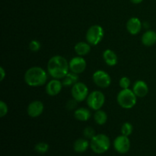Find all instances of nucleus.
I'll return each instance as SVG.
<instances>
[{
	"instance_id": "obj_22",
	"label": "nucleus",
	"mask_w": 156,
	"mask_h": 156,
	"mask_svg": "<svg viewBox=\"0 0 156 156\" xmlns=\"http://www.w3.org/2000/svg\"><path fill=\"white\" fill-rule=\"evenodd\" d=\"M133 131V126L129 122H126L122 125L121 127V133L122 135L126 136H129L132 134Z\"/></svg>"
},
{
	"instance_id": "obj_3",
	"label": "nucleus",
	"mask_w": 156,
	"mask_h": 156,
	"mask_svg": "<svg viewBox=\"0 0 156 156\" xmlns=\"http://www.w3.org/2000/svg\"><path fill=\"white\" fill-rule=\"evenodd\" d=\"M117 101L123 109H131L136 104L137 96L136 95L133 91L129 88L122 89L117 94Z\"/></svg>"
},
{
	"instance_id": "obj_11",
	"label": "nucleus",
	"mask_w": 156,
	"mask_h": 156,
	"mask_svg": "<svg viewBox=\"0 0 156 156\" xmlns=\"http://www.w3.org/2000/svg\"><path fill=\"white\" fill-rule=\"evenodd\" d=\"M63 85L62 82H61L60 79H53L48 82L46 85V92L48 95L56 96L59 94L62 91V88Z\"/></svg>"
},
{
	"instance_id": "obj_13",
	"label": "nucleus",
	"mask_w": 156,
	"mask_h": 156,
	"mask_svg": "<svg viewBox=\"0 0 156 156\" xmlns=\"http://www.w3.org/2000/svg\"><path fill=\"white\" fill-rule=\"evenodd\" d=\"M126 27L127 31L131 35H136L141 31L143 28V23L140 18L136 17H132L126 22Z\"/></svg>"
},
{
	"instance_id": "obj_2",
	"label": "nucleus",
	"mask_w": 156,
	"mask_h": 156,
	"mask_svg": "<svg viewBox=\"0 0 156 156\" xmlns=\"http://www.w3.org/2000/svg\"><path fill=\"white\" fill-rule=\"evenodd\" d=\"M48 73L40 66H32L24 73V82L28 86L41 87L47 83Z\"/></svg>"
},
{
	"instance_id": "obj_18",
	"label": "nucleus",
	"mask_w": 156,
	"mask_h": 156,
	"mask_svg": "<svg viewBox=\"0 0 156 156\" xmlns=\"http://www.w3.org/2000/svg\"><path fill=\"white\" fill-rule=\"evenodd\" d=\"M91 45H90L88 42H81L77 43L74 47V50L76 54L79 56H84L88 55L91 52Z\"/></svg>"
},
{
	"instance_id": "obj_10",
	"label": "nucleus",
	"mask_w": 156,
	"mask_h": 156,
	"mask_svg": "<svg viewBox=\"0 0 156 156\" xmlns=\"http://www.w3.org/2000/svg\"><path fill=\"white\" fill-rule=\"evenodd\" d=\"M114 147L119 153H126L130 148V141L128 136L123 135L117 136L114 141Z\"/></svg>"
},
{
	"instance_id": "obj_30",
	"label": "nucleus",
	"mask_w": 156,
	"mask_h": 156,
	"mask_svg": "<svg viewBox=\"0 0 156 156\" xmlns=\"http://www.w3.org/2000/svg\"><path fill=\"white\" fill-rule=\"evenodd\" d=\"M143 0H130L131 2L133 3V4H135V5H138V4H140V3L143 2Z\"/></svg>"
},
{
	"instance_id": "obj_4",
	"label": "nucleus",
	"mask_w": 156,
	"mask_h": 156,
	"mask_svg": "<svg viewBox=\"0 0 156 156\" xmlns=\"http://www.w3.org/2000/svg\"><path fill=\"white\" fill-rule=\"evenodd\" d=\"M111 141L109 137L105 134H97L91 140L90 146L94 152L97 154L105 153L109 149Z\"/></svg>"
},
{
	"instance_id": "obj_28",
	"label": "nucleus",
	"mask_w": 156,
	"mask_h": 156,
	"mask_svg": "<svg viewBox=\"0 0 156 156\" xmlns=\"http://www.w3.org/2000/svg\"><path fill=\"white\" fill-rule=\"evenodd\" d=\"M76 103H77V101H76V100H74V99L69 101L67 103V108H68V109L69 110L74 109V108L76 107Z\"/></svg>"
},
{
	"instance_id": "obj_6",
	"label": "nucleus",
	"mask_w": 156,
	"mask_h": 156,
	"mask_svg": "<svg viewBox=\"0 0 156 156\" xmlns=\"http://www.w3.org/2000/svg\"><path fill=\"white\" fill-rule=\"evenodd\" d=\"M86 102L90 109L94 111L101 109L105 103V94L102 91L98 90L91 91L87 98Z\"/></svg>"
},
{
	"instance_id": "obj_29",
	"label": "nucleus",
	"mask_w": 156,
	"mask_h": 156,
	"mask_svg": "<svg viewBox=\"0 0 156 156\" xmlns=\"http://www.w3.org/2000/svg\"><path fill=\"white\" fill-rule=\"evenodd\" d=\"M0 75H1V78H0V81H3L4 80L5 77L6 76V73H5V70L4 69V68H3L2 66L0 67Z\"/></svg>"
},
{
	"instance_id": "obj_20",
	"label": "nucleus",
	"mask_w": 156,
	"mask_h": 156,
	"mask_svg": "<svg viewBox=\"0 0 156 156\" xmlns=\"http://www.w3.org/2000/svg\"><path fill=\"white\" fill-rule=\"evenodd\" d=\"M94 120L98 125L101 126V125L105 124L108 121V114L101 109L98 110V111H95L94 114Z\"/></svg>"
},
{
	"instance_id": "obj_14",
	"label": "nucleus",
	"mask_w": 156,
	"mask_h": 156,
	"mask_svg": "<svg viewBox=\"0 0 156 156\" xmlns=\"http://www.w3.org/2000/svg\"><path fill=\"white\" fill-rule=\"evenodd\" d=\"M133 91L137 98H144L149 93V86L143 80H137L133 86Z\"/></svg>"
},
{
	"instance_id": "obj_15",
	"label": "nucleus",
	"mask_w": 156,
	"mask_h": 156,
	"mask_svg": "<svg viewBox=\"0 0 156 156\" xmlns=\"http://www.w3.org/2000/svg\"><path fill=\"white\" fill-rule=\"evenodd\" d=\"M103 59L105 63L109 66H114L118 62V57L115 52L110 49H107L103 52Z\"/></svg>"
},
{
	"instance_id": "obj_26",
	"label": "nucleus",
	"mask_w": 156,
	"mask_h": 156,
	"mask_svg": "<svg viewBox=\"0 0 156 156\" xmlns=\"http://www.w3.org/2000/svg\"><path fill=\"white\" fill-rule=\"evenodd\" d=\"M41 47V43H40L38 41H37V40H33V41H30V44H29V49H30L32 52L39 51Z\"/></svg>"
},
{
	"instance_id": "obj_17",
	"label": "nucleus",
	"mask_w": 156,
	"mask_h": 156,
	"mask_svg": "<svg viewBox=\"0 0 156 156\" xmlns=\"http://www.w3.org/2000/svg\"><path fill=\"white\" fill-rule=\"evenodd\" d=\"M91 117V113L89 109L85 108H77L74 111V117L79 121H88Z\"/></svg>"
},
{
	"instance_id": "obj_16",
	"label": "nucleus",
	"mask_w": 156,
	"mask_h": 156,
	"mask_svg": "<svg viewBox=\"0 0 156 156\" xmlns=\"http://www.w3.org/2000/svg\"><path fill=\"white\" fill-rule=\"evenodd\" d=\"M142 43L146 47H152L156 44V32L152 30H148L143 34Z\"/></svg>"
},
{
	"instance_id": "obj_1",
	"label": "nucleus",
	"mask_w": 156,
	"mask_h": 156,
	"mask_svg": "<svg viewBox=\"0 0 156 156\" xmlns=\"http://www.w3.org/2000/svg\"><path fill=\"white\" fill-rule=\"evenodd\" d=\"M47 73L53 79H62L69 73V64L65 57L53 56L47 62Z\"/></svg>"
},
{
	"instance_id": "obj_5",
	"label": "nucleus",
	"mask_w": 156,
	"mask_h": 156,
	"mask_svg": "<svg viewBox=\"0 0 156 156\" xmlns=\"http://www.w3.org/2000/svg\"><path fill=\"white\" fill-rule=\"evenodd\" d=\"M105 37V30L101 25L94 24L88 29L85 34L86 41L91 46L100 44Z\"/></svg>"
},
{
	"instance_id": "obj_12",
	"label": "nucleus",
	"mask_w": 156,
	"mask_h": 156,
	"mask_svg": "<svg viewBox=\"0 0 156 156\" xmlns=\"http://www.w3.org/2000/svg\"><path fill=\"white\" fill-rule=\"evenodd\" d=\"M44 110V105L41 101H34L30 102L27 108V112L28 116L33 118L40 117L43 114Z\"/></svg>"
},
{
	"instance_id": "obj_25",
	"label": "nucleus",
	"mask_w": 156,
	"mask_h": 156,
	"mask_svg": "<svg viewBox=\"0 0 156 156\" xmlns=\"http://www.w3.org/2000/svg\"><path fill=\"white\" fill-rule=\"evenodd\" d=\"M83 135L86 139H90V140H91L96 134L95 131H94V129H93L92 127H91V126H87V127H85V129H84Z\"/></svg>"
},
{
	"instance_id": "obj_19",
	"label": "nucleus",
	"mask_w": 156,
	"mask_h": 156,
	"mask_svg": "<svg viewBox=\"0 0 156 156\" xmlns=\"http://www.w3.org/2000/svg\"><path fill=\"white\" fill-rule=\"evenodd\" d=\"M88 146H89V143L87 140L83 138L78 139L76 140L73 145V148L74 150L76 152H84L88 149Z\"/></svg>"
},
{
	"instance_id": "obj_9",
	"label": "nucleus",
	"mask_w": 156,
	"mask_h": 156,
	"mask_svg": "<svg viewBox=\"0 0 156 156\" xmlns=\"http://www.w3.org/2000/svg\"><path fill=\"white\" fill-rule=\"evenodd\" d=\"M69 71L75 74H82L86 69L87 62L82 56H75L72 58L69 62Z\"/></svg>"
},
{
	"instance_id": "obj_24",
	"label": "nucleus",
	"mask_w": 156,
	"mask_h": 156,
	"mask_svg": "<svg viewBox=\"0 0 156 156\" xmlns=\"http://www.w3.org/2000/svg\"><path fill=\"white\" fill-rule=\"evenodd\" d=\"M130 79L128 77H126V76H123V77L120 78V81H119V85H120V87L122 89L129 88V87L130 86Z\"/></svg>"
},
{
	"instance_id": "obj_23",
	"label": "nucleus",
	"mask_w": 156,
	"mask_h": 156,
	"mask_svg": "<svg viewBox=\"0 0 156 156\" xmlns=\"http://www.w3.org/2000/svg\"><path fill=\"white\" fill-rule=\"evenodd\" d=\"M34 149L36 152H39V153H45V152H47V151H48L49 145L47 144V143H44V142H41V143H37V144L35 146Z\"/></svg>"
},
{
	"instance_id": "obj_27",
	"label": "nucleus",
	"mask_w": 156,
	"mask_h": 156,
	"mask_svg": "<svg viewBox=\"0 0 156 156\" xmlns=\"http://www.w3.org/2000/svg\"><path fill=\"white\" fill-rule=\"evenodd\" d=\"M8 111H9L8 105H6L5 102L1 101H0V117H4L5 116L7 115Z\"/></svg>"
},
{
	"instance_id": "obj_8",
	"label": "nucleus",
	"mask_w": 156,
	"mask_h": 156,
	"mask_svg": "<svg viewBox=\"0 0 156 156\" xmlns=\"http://www.w3.org/2000/svg\"><path fill=\"white\" fill-rule=\"evenodd\" d=\"M92 79L94 83L101 88H106L111 85V76L104 70L98 69L93 73Z\"/></svg>"
},
{
	"instance_id": "obj_21",
	"label": "nucleus",
	"mask_w": 156,
	"mask_h": 156,
	"mask_svg": "<svg viewBox=\"0 0 156 156\" xmlns=\"http://www.w3.org/2000/svg\"><path fill=\"white\" fill-rule=\"evenodd\" d=\"M79 75L75 74V73H69L62 79V85L63 86H73L74 84L79 82Z\"/></svg>"
},
{
	"instance_id": "obj_7",
	"label": "nucleus",
	"mask_w": 156,
	"mask_h": 156,
	"mask_svg": "<svg viewBox=\"0 0 156 156\" xmlns=\"http://www.w3.org/2000/svg\"><path fill=\"white\" fill-rule=\"evenodd\" d=\"M71 94L73 96V98L77 102L84 101L86 100L89 94L88 86L83 82H76L72 86Z\"/></svg>"
}]
</instances>
